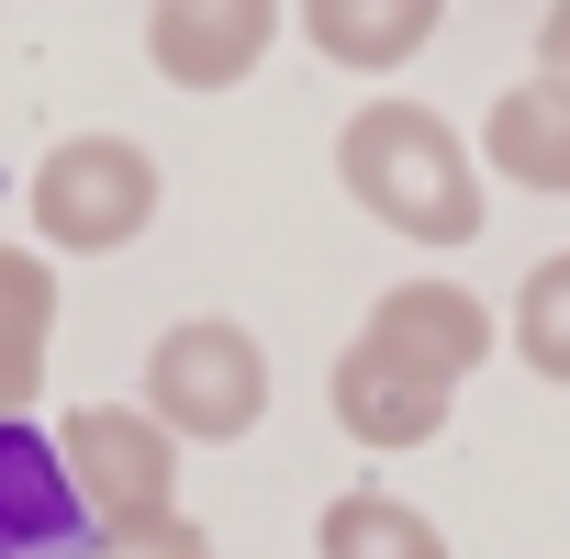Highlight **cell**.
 <instances>
[{
  "label": "cell",
  "mask_w": 570,
  "mask_h": 559,
  "mask_svg": "<svg viewBox=\"0 0 570 559\" xmlns=\"http://www.w3.org/2000/svg\"><path fill=\"white\" fill-rule=\"evenodd\" d=\"M157 224V157L135 135H68L35 168V235L68 257H112Z\"/></svg>",
  "instance_id": "cell-3"
},
{
  "label": "cell",
  "mask_w": 570,
  "mask_h": 559,
  "mask_svg": "<svg viewBox=\"0 0 570 559\" xmlns=\"http://www.w3.org/2000/svg\"><path fill=\"white\" fill-rule=\"evenodd\" d=\"M90 559H213V537L168 503V514H146V526H101V537H90Z\"/></svg>",
  "instance_id": "cell-14"
},
{
  "label": "cell",
  "mask_w": 570,
  "mask_h": 559,
  "mask_svg": "<svg viewBox=\"0 0 570 559\" xmlns=\"http://www.w3.org/2000/svg\"><path fill=\"white\" fill-rule=\"evenodd\" d=\"M336 425L358 437V448H425V437H448V381H425L414 359H392V347H347L336 359Z\"/></svg>",
  "instance_id": "cell-8"
},
{
  "label": "cell",
  "mask_w": 570,
  "mask_h": 559,
  "mask_svg": "<svg viewBox=\"0 0 570 559\" xmlns=\"http://www.w3.org/2000/svg\"><path fill=\"white\" fill-rule=\"evenodd\" d=\"M46 347H57V268L35 246H0V414L46 392Z\"/></svg>",
  "instance_id": "cell-11"
},
{
  "label": "cell",
  "mask_w": 570,
  "mask_h": 559,
  "mask_svg": "<svg viewBox=\"0 0 570 559\" xmlns=\"http://www.w3.org/2000/svg\"><path fill=\"white\" fill-rule=\"evenodd\" d=\"M336 179L370 224L414 235V246H470L481 235V157L459 146L448 112L425 101H370L336 135Z\"/></svg>",
  "instance_id": "cell-1"
},
{
  "label": "cell",
  "mask_w": 570,
  "mask_h": 559,
  "mask_svg": "<svg viewBox=\"0 0 570 559\" xmlns=\"http://www.w3.org/2000/svg\"><path fill=\"white\" fill-rule=\"evenodd\" d=\"M514 359L537 381H570V257H537L514 292Z\"/></svg>",
  "instance_id": "cell-13"
},
{
  "label": "cell",
  "mask_w": 570,
  "mask_h": 559,
  "mask_svg": "<svg viewBox=\"0 0 570 559\" xmlns=\"http://www.w3.org/2000/svg\"><path fill=\"white\" fill-rule=\"evenodd\" d=\"M0 559H90V514L57 470V437L0 414Z\"/></svg>",
  "instance_id": "cell-6"
},
{
  "label": "cell",
  "mask_w": 570,
  "mask_h": 559,
  "mask_svg": "<svg viewBox=\"0 0 570 559\" xmlns=\"http://www.w3.org/2000/svg\"><path fill=\"white\" fill-rule=\"evenodd\" d=\"M279 35V0H157L146 12V57L179 90H235Z\"/></svg>",
  "instance_id": "cell-7"
},
{
  "label": "cell",
  "mask_w": 570,
  "mask_h": 559,
  "mask_svg": "<svg viewBox=\"0 0 570 559\" xmlns=\"http://www.w3.org/2000/svg\"><path fill=\"white\" fill-rule=\"evenodd\" d=\"M314 559H448V537L403 492H336L314 514Z\"/></svg>",
  "instance_id": "cell-12"
},
{
  "label": "cell",
  "mask_w": 570,
  "mask_h": 559,
  "mask_svg": "<svg viewBox=\"0 0 570 559\" xmlns=\"http://www.w3.org/2000/svg\"><path fill=\"white\" fill-rule=\"evenodd\" d=\"M481 157L514 179V190H570V90L559 79H514L481 124Z\"/></svg>",
  "instance_id": "cell-10"
},
{
  "label": "cell",
  "mask_w": 570,
  "mask_h": 559,
  "mask_svg": "<svg viewBox=\"0 0 570 559\" xmlns=\"http://www.w3.org/2000/svg\"><path fill=\"white\" fill-rule=\"evenodd\" d=\"M146 414L168 437H202V448H235L257 414H268V347L224 314H190L146 347Z\"/></svg>",
  "instance_id": "cell-2"
},
{
  "label": "cell",
  "mask_w": 570,
  "mask_h": 559,
  "mask_svg": "<svg viewBox=\"0 0 570 559\" xmlns=\"http://www.w3.org/2000/svg\"><path fill=\"white\" fill-rule=\"evenodd\" d=\"M370 347H392V359H414L425 381H470L481 359H492V303L481 292H459V280H392V292L370 303V325H358Z\"/></svg>",
  "instance_id": "cell-5"
},
{
  "label": "cell",
  "mask_w": 570,
  "mask_h": 559,
  "mask_svg": "<svg viewBox=\"0 0 570 559\" xmlns=\"http://www.w3.org/2000/svg\"><path fill=\"white\" fill-rule=\"evenodd\" d=\"M537 79L570 90V0H548V23H537Z\"/></svg>",
  "instance_id": "cell-15"
},
{
  "label": "cell",
  "mask_w": 570,
  "mask_h": 559,
  "mask_svg": "<svg viewBox=\"0 0 570 559\" xmlns=\"http://www.w3.org/2000/svg\"><path fill=\"white\" fill-rule=\"evenodd\" d=\"M436 23H448V0H303L314 57H325V68H358V79L403 68V57H414Z\"/></svg>",
  "instance_id": "cell-9"
},
{
  "label": "cell",
  "mask_w": 570,
  "mask_h": 559,
  "mask_svg": "<svg viewBox=\"0 0 570 559\" xmlns=\"http://www.w3.org/2000/svg\"><path fill=\"white\" fill-rule=\"evenodd\" d=\"M57 470H68L90 537H101V526H146V514L179 503V437H168L146 403H79V414L57 425Z\"/></svg>",
  "instance_id": "cell-4"
}]
</instances>
